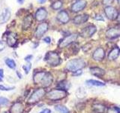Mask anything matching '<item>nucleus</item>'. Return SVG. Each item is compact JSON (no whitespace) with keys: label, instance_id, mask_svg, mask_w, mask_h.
Here are the masks:
<instances>
[{"label":"nucleus","instance_id":"obj_44","mask_svg":"<svg viewBox=\"0 0 120 113\" xmlns=\"http://www.w3.org/2000/svg\"><path fill=\"white\" fill-rule=\"evenodd\" d=\"M17 75H18V76H19V78H22V75H21V74H20V73H18V72H17Z\"/></svg>","mask_w":120,"mask_h":113},{"label":"nucleus","instance_id":"obj_13","mask_svg":"<svg viewBox=\"0 0 120 113\" xmlns=\"http://www.w3.org/2000/svg\"><path fill=\"white\" fill-rule=\"evenodd\" d=\"M7 44L11 48H14L16 46L17 42V36L16 33L10 32L8 35L7 36Z\"/></svg>","mask_w":120,"mask_h":113},{"label":"nucleus","instance_id":"obj_7","mask_svg":"<svg viewBox=\"0 0 120 113\" xmlns=\"http://www.w3.org/2000/svg\"><path fill=\"white\" fill-rule=\"evenodd\" d=\"M97 31L96 26L94 25H89L85 27L80 32V36L83 38H89L92 36Z\"/></svg>","mask_w":120,"mask_h":113},{"label":"nucleus","instance_id":"obj_6","mask_svg":"<svg viewBox=\"0 0 120 113\" xmlns=\"http://www.w3.org/2000/svg\"><path fill=\"white\" fill-rule=\"evenodd\" d=\"M104 13L106 14V17L109 20H114L119 16V12L116 10V8L112 6H107L104 8Z\"/></svg>","mask_w":120,"mask_h":113},{"label":"nucleus","instance_id":"obj_5","mask_svg":"<svg viewBox=\"0 0 120 113\" xmlns=\"http://www.w3.org/2000/svg\"><path fill=\"white\" fill-rule=\"evenodd\" d=\"M77 38H78L77 34H75V33L71 34V35L66 36L65 38H64L63 39L60 41V42L59 44V48L67 47L68 45H69L71 44H72L73 42H74V41L77 39Z\"/></svg>","mask_w":120,"mask_h":113},{"label":"nucleus","instance_id":"obj_26","mask_svg":"<svg viewBox=\"0 0 120 113\" xmlns=\"http://www.w3.org/2000/svg\"><path fill=\"white\" fill-rule=\"evenodd\" d=\"M62 4L63 3L61 0H56V1H55L54 2L52 3L51 8L53 10H59L62 7Z\"/></svg>","mask_w":120,"mask_h":113},{"label":"nucleus","instance_id":"obj_43","mask_svg":"<svg viewBox=\"0 0 120 113\" xmlns=\"http://www.w3.org/2000/svg\"><path fill=\"white\" fill-rule=\"evenodd\" d=\"M24 1H25V0H17V2L20 3V4H22L24 2Z\"/></svg>","mask_w":120,"mask_h":113},{"label":"nucleus","instance_id":"obj_47","mask_svg":"<svg viewBox=\"0 0 120 113\" xmlns=\"http://www.w3.org/2000/svg\"><path fill=\"white\" fill-rule=\"evenodd\" d=\"M3 113H8V112H3Z\"/></svg>","mask_w":120,"mask_h":113},{"label":"nucleus","instance_id":"obj_1","mask_svg":"<svg viewBox=\"0 0 120 113\" xmlns=\"http://www.w3.org/2000/svg\"><path fill=\"white\" fill-rule=\"evenodd\" d=\"M86 65L85 61L82 59H74L68 62L66 65V69L71 72H75L77 70L81 69Z\"/></svg>","mask_w":120,"mask_h":113},{"label":"nucleus","instance_id":"obj_42","mask_svg":"<svg viewBox=\"0 0 120 113\" xmlns=\"http://www.w3.org/2000/svg\"><path fill=\"white\" fill-rule=\"evenodd\" d=\"M46 1H47V0H38V2L39 3H41V4H43L44 2H46Z\"/></svg>","mask_w":120,"mask_h":113},{"label":"nucleus","instance_id":"obj_39","mask_svg":"<svg viewBox=\"0 0 120 113\" xmlns=\"http://www.w3.org/2000/svg\"><path fill=\"white\" fill-rule=\"evenodd\" d=\"M44 42H46L47 44H50V41H51V39H50V37H46V38H44Z\"/></svg>","mask_w":120,"mask_h":113},{"label":"nucleus","instance_id":"obj_38","mask_svg":"<svg viewBox=\"0 0 120 113\" xmlns=\"http://www.w3.org/2000/svg\"><path fill=\"white\" fill-rule=\"evenodd\" d=\"M4 48H5V43L3 41H0V52L4 50Z\"/></svg>","mask_w":120,"mask_h":113},{"label":"nucleus","instance_id":"obj_9","mask_svg":"<svg viewBox=\"0 0 120 113\" xmlns=\"http://www.w3.org/2000/svg\"><path fill=\"white\" fill-rule=\"evenodd\" d=\"M86 6V2L85 0H77L75 2L72 6H71V11L72 12H79L82 10H83Z\"/></svg>","mask_w":120,"mask_h":113},{"label":"nucleus","instance_id":"obj_30","mask_svg":"<svg viewBox=\"0 0 120 113\" xmlns=\"http://www.w3.org/2000/svg\"><path fill=\"white\" fill-rule=\"evenodd\" d=\"M107 113H120V108L111 106L107 109Z\"/></svg>","mask_w":120,"mask_h":113},{"label":"nucleus","instance_id":"obj_18","mask_svg":"<svg viewBox=\"0 0 120 113\" xmlns=\"http://www.w3.org/2000/svg\"><path fill=\"white\" fill-rule=\"evenodd\" d=\"M33 23V17L32 14H28L27 16H26V17L22 20V28L23 30L28 29L30 26H32Z\"/></svg>","mask_w":120,"mask_h":113},{"label":"nucleus","instance_id":"obj_34","mask_svg":"<svg viewBox=\"0 0 120 113\" xmlns=\"http://www.w3.org/2000/svg\"><path fill=\"white\" fill-rule=\"evenodd\" d=\"M103 2V4L105 5H110V4L113 2V0H102Z\"/></svg>","mask_w":120,"mask_h":113},{"label":"nucleus","instance_id":"obj_3","mask_svg":"<svg viewBox=\"0 0 120 113\" xmlns=\"http://www.w3.org/2000/svg\"><path fill=\"white\" fill-rule=\"evenodd\" d=\"M67 96V93L65 90L62 89H55L52 90L50 92H48L47 97L50 100H59L65 98Z\"/></svg>","mask_w":120,"mask_h":113},{"label":"nucleus","instance_id":"obj_24","mask_svg":"<svg viewBox=\"0 0 120 113\" xmlns=\"http://www.w3.org/2000/svg\"><path fill=\"white\" fill-rule=\"evenodd\" d=\"M86 83H87L88 85H92V86H97V87H103L105 85L104 83L101 82V81H97V80H88L86 81Z\"/></svg>","mask_w":120,"mask_h":113},{"label":"nucleus","instance_id":"obj_20","mask_svg":"<svg viewBox=\"0 0 120 113\" xmlns=\"http://www.w3.org/2000/svg\"><path fill=\"white\" fill-rule=\"evenodd\" d=\"M120 55V48L118 47H115L112 49L108 54V59L110 60H114L119 57Z\"/></svg>","mask_w":120,"mask_h":113},{"label":"nucleus","instance_id":"obj_2","mask_svg":"<svg viewBox=\"0 0 120 113\" xmlns=\"http://www.w3.org/2000/svg\"><path fill=\"white\" fill-rule=\"evenodd\" d=\"M44 60L51 66H56L61 63V58L56 52H47L45 55Z\"/></svg>","mask_w":120,"mask_h":113},{"label":"nucleus","instance_id":"obj_21","mask_svg":"<svg viewBox=\"0 0 120 113\" xmlns=\"http://www.w3.org/2000/svg\"><path fill=\"white\" fill-rule=\"evenodd\" d=\"M46 74V72L44 71H41V72H38L35 75H34L33 77V81L35 84H40L42 81V79L44 76Z\"/></svg>","mask_w":120,"mask_h":113},{"label":"nucleus","instance_id":"obj_15","mask_svg":"<svg viewBox=\"0 0 120 113\" xmlns=\"http://www.w3.org/2000/svg\"><path fill=\"white\" fill-rule=\"evenodd\" d=\"M88 20H89V15L86 14H82L80 15H77L76 17H74L73 19V23L74 24L79 25V24H84Z\"/></svg>","mask_w":120,"mask_h":113},{"label":"nucleus","instance_id":"obj_22","mask_svg":"<svg viewBox=\"0 0 120 113\" xmlns=\"http://www.w3.org/2000/svg\"><path fill=\"white\" fill-rule=\"evenodd\" d=\"M90 72L93 75H95L97 77H101L105 74V71L99 67H92L90 68Z\"/></svg>","mask_w":120,"mask_h":113},{"label":"nucleus","instance_id":"obj_40","mask_svg":"<svg viewBox=\"0 0 120 113\" xmlns=\"http://www.w3.org/2000/svg\"><path fill=\"white\" fill-rule=\"evenodd\" d=\"M40 113H51V111L49 109H44V110H42Z\"/></svg>","mask_w":120,"mask_h":113},{"label":"nucleus","instance_id":"obj_29","mask_svg":"<svg viewBox=\"0 0 120 113\" xmlns=\"http://www.w3.org/2000/svg\"><path fill=\"white\" fill-rule=\"evenodd\" d=\"M59 87L60 88V89H62V90H68L69 88L70 87V84L68 81H62L61 82H59Z\"/></svg>","mask_w":120,"mask_h":113},{"label":"nucleus","instance_id":"obj_32","mask_svg":"<svg viewBox=\"0 0 120 113\" xmlns=\"http://www.w3.org/2000/svg\"><path fill=\"white\" fill-rule=\"evenodd\" d=\"M31 67H32V64L30 63L26 64V65H24L23 66H22V68H23V69L25 71V73L26 74H28L29 73L30 69H31Z\"/></svg>","mask_w":120,"mask_h":113},{"label":"nucleus","instance_id":"obj_10","mask_svg":"<svg viewBox=\"0 0 120 113\" xmlns=\"http://www.w3.org/2000/svg\"><path fill=\"white\" fill-rule=\"evenodd\" d=\"M56 19L59 22H60L61 24H65L67 23H68L70 20L69 15L68 14L66 11H61L58 13L57 16H56Z\"/></svg>","mask_w":120,"mask_h":113},{"label":"nucleus","instance_id":"obj_19","mask_svg":"<svg viewBox=\"0 0 120 113\" xmlns=\"http://www.w3.org/2000/svg\"><path fill=\"white\" fill-rule=\"evenodd\" d=\"M11 17V11L8 8H5L2 13L0 14V24H5L10 20Z\"/></svg>","mask_w":120,"mask_h":113},{"label":"nucleus","instance_id":"obj_8","mask_svg":"<svg viewBox=\"0 0 120 113\" xmlns=\"http://www.w3.org/2000/svg\"><path fill=\"white\" fill-rule=\"evenodd\" d=\"M48 27H49V25L46 22L41 23V24H40L37 26L35 32V36L36 38H41V36H43L44 34L48 30Z\"/></svg>","mask_w":120,"mask_h":113},{"label":"nucleus","instance_id":"obj_27","mask_svg":"<svg viewBox=\"0 0 120 113\" xmlns=\"http://www.w3.org/2000/svg\"><path fill=\"white\" fill-rule=\"evenodd\" d=\"M5 63L8 66L11 68V69H15V68H16V63H15V61L12 59L7 58L5 60Z\"/></svg>","mask_w":120,"mask_h":113},{"label":"nucleus","instance_id":"obj_46","mask_svg":"<svg viewBox=\"0 0 120 113\" xmlns=\"http://www.w3.org/2000/svg\"><path fill=\"white\" fill-rule=\"evenodd\" d=\"M119 23H120V14H119Z\"/></svg>","mask_w":120,"mask_h":113},{"label":"nucleus","instance_id":"obj_23","mask_svg":"<svg viewBox=\"0 0 120 113\" xmlns=\"http://www.w3.org/2000/svg\"><path fill=\"white\" fill-rule=\"evenodd\" d=\"M93 110L97 113H104L105 112V106L102 104H95L93 105Z\"/></svg>","mask_w":120,"mask_h":113},{"label":"nucleus","instance_id":"obj_36","mask_svg":"<svg viewBox=\"0 0 120 113\" xmlns=\"http://www.w3.org/2000/svg\"><path fill=\"white\" fill-rule=\"evenodd\" d=\"M95 19L97 20H102V21L104 20V18L101 14H97L96 16L95 17Z\"/></svg>","mask_w":120,"mask_h":113},{"label":"nucleus","instance_id":"obj_16","mask_svg":"<svg viewBox=\"0 0 120 113\" xmlns=\"http://www.w3.org/2000/svg\"><path fill=\"white\" fill-rule=\"evenodd\" d=\"M24 110L23 105L20 102H16L11 105L10 113H22Z\"/></svg>","mask_w":120,"mask_h":113},{"label":"nucleus","instance_id":"obj_11","mask_svg":"<svg viewBox=\"0 0 120 113\" xmlns=\"http://www.w3.org/2000/svg\"><path fill=\"white\" fill-rule=\"evenodd\" d=\"M47 17V11L44 8H40L37 10L35 17L38 21H44Z\"/></svg>","mask_w":120,"mask_h":113},{"label":"nucleus","instance_id":"obj_35","mask_svg":"<svg viewBox=\"0 0 120 113\" xmlns=\"http://www.w3.org/2000/svg\"><path fill=\"white\" fill-rule=\"evenodd\" d=\"M82 73V71L81 69H79V70H77V71L74 72L73 75H75V76H79V75H80Z\"/></svg>","mask_w":120,"mask_h":113},{"label":"nucleus","instance_id":"obj_25","mask_svg":"<svg viewBox=\"0 0 120 113\" xmlns=\"http://www.w3.org/2000/svg\"><path fill=\"white\" fill-rule=\"evenodd\" d=\"M56 111H58L60 113H69V110L67 107L62 105H57L55 106Z\"/></svg>","mask_w":120,"mask_h":113},{"label":"nucleus","instance_id":"obj_12","mask_svg":"<svg viewBox=\"0 0 120 113\" xmlns=\"http://www.w3.org/2000/svg\"><path fill=\"white\" fill-rule=\"evenodd\" d=\"M106 36L108 39H116L120 36V28L112 27L106 32Z\"/></svg>","mask_w":120,"mask_h":113},{"label":"nucleus","instance_id":"obj_17","mask_svg":"<svg viewBox=\"0 0 120 113\" xmlns=\"http://www.w3.org/2000/svg\"><path fill=\"white\" fill-rule=\"evenodd\" d=\"M104 50L102 48H98L96 50L94 51L92 57L96 61H101L104 57Z\"/></svg>","mask_w":120,"mask_h":113},{"label":"nucleus","instance_id":"obj_28","mask_svg":"<svg viewBox=\"0 0 120 113\" xmlns=\"http://www.w3.org/2000/svg\"><path fill=\"white\" fill-rule=\"evenodd\" d=\"M76 95L78 98H83L86 97V90H84V88H80L76 92Z\"/></svg>","mask_w":120,"mask_h":113},{"label":"nucleus","instance_id":"obj_14","mask_svg":"<svg viewBox=\"0 0 120 113\" xmlns=\"http://www.w3.org/2000/svg\"><path fill=\"white\" fill-rule=\"evenodd\" d=\"M52 81H53V78H52V74L50 73H46V74H45L42 79V81L41 82V84L42 85L44 88H47V87L51 85Z\"/></svg>","mask_w":120,"mask_h":113},{"label":"nucleus","instance_id":"obj_31","mask_svg":"<svg viewBox=\"0 0 120 113\" xmlns=\"http://www.w3.org/2000/svg\"><path fill=\"white\" fill-rule=\"evenodd\" d=\"M9 103V100L5 97H0V106H4L6 105Z\"/></svg>","mask_w":120,"mask_h":113},{"label":"nucleus","instance_id":"obj_33","mask_svg":"<svg viewBox=\"0 0 120 113\" xmlns=\"http://www.w3.org/2000/svg\"><path fill=\"white\" fill-rule=\"evenodd\" d=\"M14 89V87H5L4 85H0V90H5V91H9V90H12Z\"/></svg>","mask_w":120,"mask_h":113},{"label":"nucleus","instance_id":"obj_4","mask_svg":"<svg viewBox=\"0 0 120 113\" xmlns=\"http://www.w3.org/2000/svg\"><path fill=\"white\" fill-rule=\"evenodd\" d=\"M46 94V91L44 88H38L35 90L34 91L32 95L30 96V97L28 100V103L29 104H34L41 100L42 98L44 97V95Z\"/></svg>","mask_w":120,"mask_h":113},{"label":"nucleus","instance_id":"obj_37","mask_svg":"<svg viewBox=\"0 0 120 113\" xmlns=\"http://www.w3.org/2000/svg\"><path fill=\"white\" fill-rule=\"evenodd\" d=\"M3 77H4V72H3V69H0V82L2 81Z\"/></svg>","mask_w":120,"mask_h":113},{"label":"nucleus","instance_id":"obj_41","mask_svg":"<svg viewBox=\"0 0 120 113\" xmlns=\"http://www.w3.org/2000/svg\"><path fill=\"white\" fill-rule=\"evenodd\" d=\"M32 58V55H29L25 57V60H26V61H29Z\"/></svg>","mask_w":120,"mask_h":113},{"label":"nucleus","instance_id":"obj_45","mask_svg":"<svg viewBox=\"0 0 120 113\" xmlns=\"http://www.w3.org/2000/svg\"><path fill=\"white\" fill-rule=\"evenodd\" d=\"M117 2H118V3H119V5H120V0H117Z\"/></svg>","mask_w":120,"mask_h":113}]
</instances>
